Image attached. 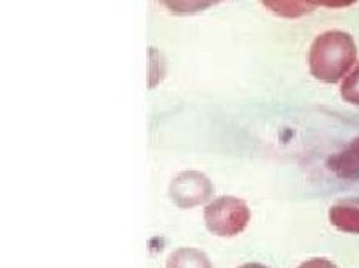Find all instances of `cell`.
I'll return each instance as SVG.
<instances>
[{
  "instance_id": "cell-1",
  "label": "cell",
  "mask_w": 359,
  "mask_h": 268,
  "mask_svg": "<svg viewBox=\"0 0 359 268\" xmlns=\"http://www.w3.org/2000/svg\"><path fill=\"white\" fill-rule=\"evenodd\" d=\"M358 58V48L351 34L327 31L315 38L309 50L311 74L324 83H337L349 73Z\"/></svg>"
},
{
  "instance_id": "cell-2",
  "label": "cell",
  "mask_w": 359,
  "mask_h": 268,
  "mask_svg": "<svg viewBox=\"0 0 359 268\" xmlns=\"http://www.w3.org/2000/svg\"><path fill=\"white\" fill-rule=\"evenodd\" d=\"M250 209L238 197L222 196L204 208V223L216 236L231 237L240 234L250 221Z\"/></svg>"
},
{
  "instance_id": "cell-3",
  "label": "cell",
  "mask_w": 359,
  "mask_h": 268,
  "mask_svg": "<svg viewBox=\"0 0 359 268\" xmlns=\"http://www.w3.org/2000/svg\"><path fill=\"white\" fill-rule=\"evenodd\" d=\"M213 193L209 178L196 171L179 174L170 186V196L182 208H192L204 204Z\"/></svg>"
},
{
  "instance_id": "cell-4",
  "label": "cell",
  "mask_w": 359,
  "mask_h": 268,
  "mask_svg": "<svg viewBox=\"0 0 359 268\" xmlns=\"http://www.w3.org/2000/svg\"><path fill=\"white\" fill-rule=\"evenodd\" d=\"M331 173L343 180H359V139L333 155L327 162Z\"/></svg>"
},
{
  "instance_id": "cell-5",
  "label": "cell",
  "mask_w": 359,
  "mask_h": 268,
  "mask_svg": "<svg viewBox=\"0 0 359 268\" xmlns=\"http://www.w3.org/2000/svg\"><path fill=\"white\" fill-rule=\"evenodd\" d=\"M331 224L341 232L359 234V205L351 202L336 204L330 208Z\"/></svg>"
},
{
  "instance_id": "cell-6",
  "label": "cell",
  "mask_w": 359,
  "mask_h": 268,
  "mask_svg": "<svg viewBox=\"0 0 359 268\" xmlns=\"http://www.w3.org/2000/svg\"><path fill=\"white\" fill-rule=\"evenodd\" d=\"M165 268H213V265L203 251L179 248L169 255Z\"/></svg>"
},
{
  "instance_id": "cell-7",
  "label": "cell",
  "mask_w": 359,
  "mask_h": 268,
  "mask_svg": "<svg viewBox=\"0 0 359 268\" xmlns=\"http://www.w3.org/2000/svg\"><path fill=\"white\" fill-rule=\"evenodd\" d=\"M260 2L283 18H300L312 12L305 0H260Z\"/></svg>"
},
{
  "instance_id": "cell-8",
  "label": "cell",
  "mask_w": 359,
  "mask_h": 268,
  "mask_svg": "<svg viewBox=\"0 0 359 268\" xmlns=\"http://www.w3.org/2000/svg\"><path fill=\"white\" fill-rule=\"evenodd\" d=\"M163 5L175 13H196L204 10L222 0H161Z\"/></svg>"
},
{
  "instance_id": "cell-9",
  "label": "cell",
  "mask_w": 359,
  "mask_h": 268,
  "mask_svg": "<svg viewBox=\"0 0 359 268\" xmlns=\"http://www.w3.org/2000/svg\"><path fill=\"white\" fill-rule=\"evenodd\" d=\"M340 93L344 101L359 106V62L343 80Z\"/></svg>"
},
{
  "instance_id": "cell-10",
  "label": "cell",
  "mask_w": 359,
  "mask_h": 268,
  "mask_svg": "<svg viewBox=\"0 0 359 268\" xmlns=\"http://www.w3.org/2000/svg\"><path fill=\"white\" fill-rule=\"evenodd\" d=\"M358 0H313L315 6H325V8H333V9H337V8H348L353 3H356Z\"/></svg>"
},
{
  "instance_id": "cell-11",
  "label": "cell",
  "mask_w": 359,
  "mask_h": 268,
  "mask_svg": "<svg viewBox=\"0 0 359 268\" xmlns=\"http://www.w3.org/2000/svg\"><path fill=\"white\" fill-rule=\"evenodd\" d=\"M299 268H337V265L325 258H312L303 262Z\"/></svg>"
},
{
  "instance_id": "cell-12",
  "label": "cell",
  "mask_w": 359,
  "mask_h": 268,
  "mask_svg": "<svg viewBox=\"0 0 359 268\" xmlns=\"http://www.w3.org/2000/svg\"><path fill=\"white\" fill-rule=\"evenodd\" d=\"M240 268H266V267L262 265V264H257V262H248V264H244Z\"/></svg>"
}]
</instances>
